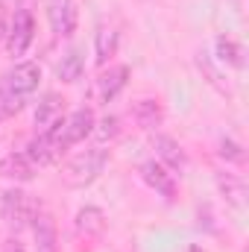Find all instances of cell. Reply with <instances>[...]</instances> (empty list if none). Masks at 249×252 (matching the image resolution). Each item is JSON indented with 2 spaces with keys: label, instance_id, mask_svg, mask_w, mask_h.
Wrapping results in <instances>:
<instances>
[{
  "label": "cell",
  "instance_id": "obj_1",
  "mask_svg": "<svg viewBox=\"0 0 249 252\" xmlns=\"http://www.w3.org/2000/svg\"><path fill=\"white\" fill-rule=\"evenodd\" d=\"M38 82H41V67L35 62H18L9 73H3V79H0V121L21 112L27 97L38 88Z\"/></svg>",
  "mask_w": 249,
  "mask_h": 252
},
{
  "label": "cell",
  "instance_id": "obj_2",
  "mask_svg": "<svg viewBox=\"0 0 249 252\" xmlns=\"http://www.w3.org/2000/svg\"><path fill=\"white\" fill-rule=\"evenodd\" d=\"M106 164H109V150H103V147H88V150L76 153V156L67 161V167H64V182L73 185V188H85V185H91V182L106 170Z\"/></svg>",
  "mask_w": 249,
  "mask_h": 252
},
{
  "label": "cell",
  "instance_id": "obj_3",
  "mask_svg": "<svg viewBox=\"0 0 249 252\" xmlns=\"http://www.w3.org/2000/svg\"><path fill=\"white\" fill-rule=\"evenodd\" d=\"M35 214H38V205H35V199L30 193H24L18 188H9L0 193V217L6 220V226L12 232L27 229Z\"/></svg>",
  "mask_w": 249,
  "mask_h": 252
},
{
  "label": "cell",
  "instance_id": "obj_4",
  "mask_svg": "<svg viewBox=\"0 0 249 252\" xmlns=\"http://www.w3.org/2000/svg\"><path fill=\"white\" fill-rule=\"evenodd\" d=\"M32 41H35V18H32V12L30 9H18L12 18H9V30H6V53L12 56V59H21V56H27V50L32 47Z\"/></svg>",
  "mask_w": 249,
  "mask_h": 252
},
{
  "label": "cell",
  "instance_id": "obj_5",
  "mask_svg": "<svg viewBox=\"0 0 249 252\" xmlns=\"http://www.w3.org/2000/svg\"><path fill=\"white\" fill-rule=\"evenodd\" d=\"M94 126H97V118H94V112L91 109H76L73 115H67L59 129H56V141H59V150H70V147H76V144H82L91 132H94Z\"/></svg>",
  "mask_w": 249,
  "mask_h": 252
},
{
  "label": "cell",
  "instance_id": "obj_6",
  "mask_svg": "<svg viewBox=\"0 0 249 252\" xmlns=\"http://www.w3.org/2000/svg\"><path fill=\"white\" fill-rule=\"evenodd\" d=\"M47 21L56 38H70L79 24L76 0H47Z\"/></svg>",
  "mask_w": 249,
  "mask_h": 252
},
{
  "label": "cell",
  "instance_id": "obj_7",
  "mask_svg": "<svg viewBox=\"0 0 249 252\" xmlns=\"http://www.w3.org/2000/svg\"><path fill=\"white\" fill-rule=\"evenodd\" d=\"M138 173H141V179L156 190L161 199H167V202L176 199V193H179V188H176V176H173L164 164H158L156 158H150V161H144V164L138 167Z\"/></svg>",
  "mask_w": 249,
  "mask_h": 252
},
{
  "label": "cell",
  "instance_id": "obj_8",
  "mask_svg": "<svg viewBox=\"0 0 249 252\" xmlns=\"http://www.w3.org/2000/svg\"><path fill=\"white\" fill-rule=\"evenodd\" d=\"M56 129L59 126H53V129H44V132H38V138H32L30 144H27V158L35 164V167H44V164H53L59 156H62V150H59V141H56Z\"/></svg>",
  "mask_w": 249,
  "mask_h": 252
},
{
  "label": "cell",
  "instance_id": "obj_9",
  "mask_svg": "<svg viewBox=\"0 0 249 252\" xmlns=\"http://www.w3.org/2000/svg\"><path fill=\"white\" fill-rule=\"evenodd\" d=\"M153 150H156V161L164 164L170 173H182L187 170V153L182 150V144L170 135H156L153 138Z\"/></svg>",
  "mask_w": 249,
  "mask_h": 252
},
{
  "label": "cell",
  "instance_id": "obj_10",
  "mask_svg": "<svg viewBox=\"0 0 249 252\" xmlns=\"http://www.w3.org/2000/svg\"><path fill=\"white\" fill-rule=\"evenodd\" d=\"M30 229H32L35 252H59V232H56V223L47 211H38L32 217Z\"/></svg>",
  "mask_w": 249,
  "mask_h": 252
},
{
  "label": "cell",
  "instance_id": "obj_11",
  "mask_svg": "<svg viewBox=\"0 0 249 252\" xmlns=\"http://www.w3.org/2000/svg\"><path fill=\"white\" fill-rule=\"evenodd\" d=\"M73 229L85 241H100L103 232H106V214L97 205H85V208H79V214L73 220Z\"/></svg>",
  "mask_w": 249,
  "mask_h": 252
},
{
  "label": "cell",
  "instance_id": "obj_12",
  "mask_svg": "<svg viewBox=\"0 0 249 252\" xmlns=\"http://www.w3.org/2000/svg\"><path fill=\"white\" fill-rule=\"evenodd\" d=\"M126 82H129V67H126V64L109 67V73H103V76L97 79V94H100V100H103V103H112V100L126 88Z\"/></svg>",
  "mask_w": 249,
  "mask_h": 252
},
{
  "label": "cell",
  "instance_id": "obj_13",
  "mask_svg": "<svg viewBox=\"0 0 249 252\" xmlns=\"http://www.w3.org/2000/svg\"><path fill=\"white\" fill-rule=\"evenodd\" d=\"M62 121H64V100L59 94H44V100L35 109V126L44 132V129L59 126Z\"/></svg>",
  "mask_w": 249,
  "mask_h": 252
},
{
  "label": "cell",
  "instance_id": "obj_14",
  "mask_svg": "<svg viewBox=\"0 0 249 252\" xmlns=\"http://www.w3.org/2000/svg\"><path fill=\"white\" fill-rule=\"evenodd\" d=\"M0 176L15 182H30L35 176V164L27 158V153H9L6 158H0Z\"/></svg>",
  "mask_w": 249,
  "mask_h": 252
},
{
  "label": "cell",
  "instance_id": "obj_15",
  "mask_svg": "<svg viewBox=\"0 0 249 252\" xmlns=\"http://www.w3.org/2000/svg\"><path fill=\"white\" fill-rule=\"evenodd\" d=\"M132 118H135V124L141 129H156L164 121V109H161L158 100H138L132 106Z\"/></svg>",
  "mask_w": 249,
  "mask_h": 252
},
{
  "label": "cell",
  "instance_id": "obj_16",
  "mask_svg": "<svg viewBox=\"0 0 249 252\" xmlns=\"http://www.w3.org/2000/svg\"><path fill=\"white\" fill-rule=\"evenodd\" d=\"M118 41H121V32L115 27H100L97 35H94V53H97V64H106L115 53H118Z\"/></svg>",
  "mask_w": 249,
  "mask_h": 252
},
{
  "label": "cell",
  "instance_id": "obj_17",
  "mask_svg": "<svg viewBox=\"0 0 249 252\" xmlns=\"http://www.w3.org/2000/svg\"><path fill=\"white\" fill-rule=\"evenodd\" d=\"M217 188H220V193L226 196V202H229V205H235V208H241V205H244L247 185H244V179H241V176H235V173H217Z\"/></svg>",
  "mask_w": 249,
  "mask_h": 252
},
{
  "label": "cell",
  "instance_id": "obj_18",
  "mask_svg": "<svg viewBox=\"0 0 249 252\" xmlns=\"http://www.w3.org/2000/svg\"><path fill=\"white\" fill-rule=\"evenodd\" d=\"M82 70H85L82 50H79V47H70V50H67V53L62 56L59 67H56V76H59L62 82H76V79L82 76Z\"/></svg>",
  "mask_w": 249,
  "mask_h": 252
},
{
  "label": "cell",
  "instance_id": "obj_19",
  "mask_svg": "<svg viewBox=\"0 0 249 252\" xmlns=\"http://www.w3.org/2000/svg\"><path fill=\"white\" fill-rule=\"evenodd\" d=\"M214 47H217V62L220 64H235V67L244 64V50H241V44H238L235 38L220 35V38L214 41Z\"/></svg>",
  "mask_w": 249,
  "mask_h": 252
},
{
  "label": "cell",
  "instance_id": "obj_20",
  "mask_svg": "<svg viewBox=\"0 0 249 252\" xmlns=\"http://www.w3.org/2000/svg\"><path fill=\"white\" fill-rule=\"evenodd\" d=\"M196 64H199V70L208 76V82H211L220 94H229V88L223 85V73L214 67V62H211V56H208V53H199V56H196Z\"/></svg>",
  "mask_w": 249,
  "mask_h": 252
},
{
  "label": "cell",
  "instance_id": "obj_21",
  "mask_svg": "<svg viewBox=\"0 0 249 252\" xmlns=\"http://www.w3.org/2000/svg\"><path fill=\"white\" fill-rule=\"evenodd\" d=\"M220 156L229 161H244V147L235 141H220Z\"/></svg>",
  "mask_w": 249,
  "mask_h": 252
},
{
  "label": "cell",
  "instance_id": "obj_22",
  "mask_svg": "<svg viewBox=\"0 0 249 252\" xmlns=\"http://www.w3.org/2000/svg\"><path fill=\"white\" fill-rule=\"evenodd\" d=\"M94 132H97L100 138H115V135L121 132V129H118V118H115V115H109V118H103V121H100V129L94 126Z\"/></svg>",
  "mask_w": 249,
  "mask_h": 252
},
{
  "label": "cell",
  "instance_id": "obj_23",
  "mask_svg": "<svg viewBox=\"0 0 249 252\" xmlns=\"http://www.w3.org/2000/svg\"><path fill=\"white\" fill-rule=\"evenodd\" d=\"M6 30H9V21H6V6H0V44L6 41Z\"/></svg>",
  "mask_w": 249,
  "mask_h": 252
},
{
  "label": "cell",
  "instance_id": "obj_24",
  "mask_svg": "<svg viewBox=\"0 0 249 252\" xmlns=\"http://www.w3.org/2000/svg\"><path fill=\"white\" fill-rule=\"evenodd\" d=\"M3 252H27V250H24L18 241H6V244H3Z\"/></svg>",
  "mask_w": 249,
  "mask_h": 252
}]
</instances>
